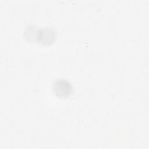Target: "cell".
<instances>
[{
  "label": "cell",
  "instance_id": "cell-2",
  "mask_svg": "<svg viewBox=\"0 0 149 149\" xmlns=\"http://www.w3.org/2000/svg\"><path fill=\"white\" fill-rule=\"evenodd\" d=\"M37 33L36 40L41 44L49 45L54 41L56 37L55 31L51 28H44L39 30Z\"/></svg>",
  "mask_w": 149,
  "mask_h": 149
},
{
  "label": "cell",
  "instance_id": "cell-1",
  "mask_svg": "<svg viewBox=\"0 0 149 149\" xmlns=\"http://www.w3.org/2000/svg\"><path fill=\"white\" fill-rule=\"evenodd\" d=\"M72 90L71 83L65 79H57L52 84L53 92L59 98H68L71 95Z\"/></svg>",
  "mask_w": 149,
  "mask_h": 149
}]
</instances>
